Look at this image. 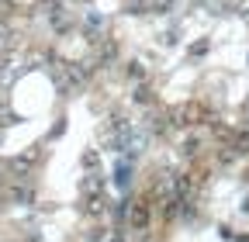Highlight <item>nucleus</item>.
Instances as JSON below:
<instances>
[{"mask_svg": "<svg viewBox=\"0 0 249 242\" xmlns=\"http://www.w3.org/2000/svg\"><path fill=\"white\" fill-rule=\"evenodd\" d=\"M114 173H118L114 180H118V184H121V187H124V184H128V166H124V163H118V170H114Z\"/></svg>", "mask_w": 249, "mask_h": 242, "instance_id": "f257e3e1", "label": "nucleus"}]
</instances>
